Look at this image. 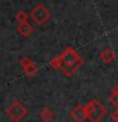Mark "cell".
I'll return each mask as SVG.
<instances>
[{
    "instance_id": "3957f363",
    "label": "cell",
    "mask_w": 118,
    "mask_h": 122,
    "mask_svg": "<svg viewBox=\"0 0 118 122\" xmlns=\"http://www.w3.org/2000/svg\"><path fill=\"white\" fill-rule=\"evenodd\" d=\"M6 116L13 122H20L28 113V108L19 101H13L5 109Z\"/></svg>"
},
{
    "instance_id": "30bf717a",
    "label": "cell",
    "mask_w": 118,
    "mask_h": 122,
    "mask_svg": "<svg viewBox=\"0 0 118 122\" xmlns=\"http://www.w3.org/2000/svg\"><path fill=\"white\" fill-rule=\"evenodd\" d=\"M109 102L112 103V104L116 107V108H118V83L116 84V85L113 86L112 92H110V95H109Z\"/></svg>"
},
{
    "instance_id": "7c38bea8",
    "label": "cell",
    "mask_w": 118,
    "mask_h": 122,
    "mask_svg": "<svg viewBox=\"0 0 118 122\" xmlns=\"http://www.w3.org/2000/svg\"><path fill=\"white\" fill-rule=\"evenodd\" d=\"M112 120L114 122H118V108H116V111L112 112Z\"/></svg>"
},
{
    "instance_id": "8992f818",
    "label": "cell",
    "mask_w": 118,
    "mask_h": 122,
    "mask_svg": "<svg viewBox=\"0 0 118 122\" xmlns=\"http://www.w3.org/2000/svg\"><path fill=\"white\" fill-rule=\"evenodd\" d=\"M70 116L75 122H84L86 120V111H85V106L80 104H75V107L70 111Z\"/></svg>"
},
{
    "instance_id": "ba28073f",
    "label": "cell",
    "mask_w": 118,
    "mask_h": 122,
    "mask_svg": "<svg viewBox=\"0 0 118 122\" xmlns=\"http://www.w3.org/2000/svg\"><path fill=\"white\" fill-rule=\"evenodd\" d=\"M99 57H100V60L104 64H112L113 61L116 60L117 56H116V52H114L112 48H105V50H103V51L100 52Z\"/></svg>"
},
{
    "instance_id": "8fae6325",
    "label": "cell",
    "mask_w": 118,
    "mask_h": 122,
    "mask_svg": "<svg viewBox=\"0 0 118 122\" xmlns=\"http://www.w3.org/2000/svg\"><path fill=\"white\" fill-rule=\"evenodd\" d=\"M27 18H28V14H27L24 10H19L18 13H17V15H15V19H17V22L27 20Z\"/></svg>"
},
{
    "instance_id": "7a4b0ae2",
    "label": "cell",
    "mask_w": 118,
    "mask_h": 122,
    "mask_svg": "<svg viewBox=\"0 0 118 122\" xmlns=\"http://www.w3.org/2000/svg\"><path fill=\"white\" fill-rule=\"evenodd\" d=\"M86 120L90 122H100L107 114V108L102 104L98 99H91L85 104Z\"/></svg>"
},
{
    "instance_id": "277c9868",
    "label": "cell",
    "mask_w": 118,
    "mask_h": 122,
    "mask_svg": "<svg viewBox=\"0 0 118 122\" xmlns=\"http://www.w3.org/2000/svg\"><path fill=\"white\" fill-rule=\"evenodd\" d=\"M29 18L38 25H43L44 23H47L51 18V11L46 5L43 4H38L37 6H34L29 13Z\"/></svg>"
},
{
    "instance_id": "9c48e42d",
    "label": "cell",
    "mask_w": 118,
    "mask_h": 122,
    "mask_svg": "<svg viewBox=\"0 0 118 122\" xmlns=\"http://www.w3.org/2000/svg\"><path fill=\"white\" fill-rule=\"evenodd\" d=\"M39 118L43 122H51L55 118V112L49 107H42L39 111Z\"/></svg>"
},
{
    "instance_id": "5b68a950",
    "label": "cell",
    "mask_w": 118,
    "mask_h": 122,
    "mask_svg": "<svg viewBox=\"0 0 118 122\" xmlns=\"http://www.w3.org/2000/svg\"><path fill=\"white\" fill-rule=\"evenodd\" d=\"M20 66L23 69V71H24V74L27 76H34L38 72V67H37V65L33 62V60L30 59V57L28 56H25V57H23V59L20 60Z\"/></svg>"
},
{
    "instance_id": "52a82bcc",
    "label": "cell",
    "mask_w": 118,
    "mask_h": 122,
    "mask_svg": "<svg viewBox=\"0 0 118 122\" xmlns=\"http://www.w3.org/2000/svg\"><path fill=\"white\" fill-rule=\"evenodd\" d=\"M33 25L30 24L28 20H23V22H19V24L17 27V32L20 34L23 38H28L30 34L33 33Z\"/></svg>"
},
{
    "instance_id": "6da1fadb",
    "label": "cell",
    "mask_w": 118,
    "mask_h": 122,
    "mask_svg": "<svg viewBox=\"0 0 118 122\" xmlns=\"http://www.w3.org/2000/svg\"><path fill=\"white\" fill-rule=\"evenodd\" d=\"M57 59H59V70L67 78L75 75V72L83 66V59L71 46H67L61 52V55L57 56Z\"/></svg>"
}]
</instances>
